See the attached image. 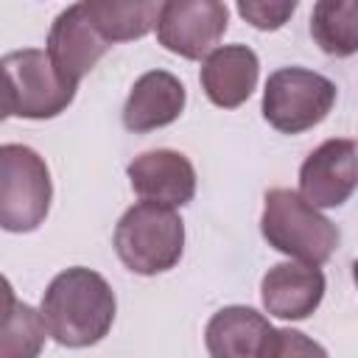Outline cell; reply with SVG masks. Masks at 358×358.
Returning <instances> with one entry per match:
<instances>
[{
	"instance_id": "6da1fadb",
	"label": "cell",
	"mask_w": 358,
	"mask_h": 358,
	"mask_svg": "<svg viewBox=\"0 0 358 358\" xmlns=\"http://www.w3.org/2000/svg\"><path fill=\"white\" fill-rule=\"evenodd\" d=\"M115 308L109 282L92 268L73 266L50 280L39 313L62 347H92L109 333Z\"/></svg>"
},
{
	"instance_id": "7a4b0ae2",
	"label": "cell",
	"mask_w": 358,
	"mask_h": 358,
	"mask_svg": "<svg viewBox=\"0 0 358 358\" xmlns=\"http://www.w3.org/2000/svg\"><path fill=\"white\" fill-rule=\"evenodd\" d=\"M260 232L271 249L296 257L308 266H322L338 246V229L299 193L288 187H271L263 199Z\"/></svg>"
},
{
	"instance_id": "3957f363",
	"label": "cell",
	"mask_w": 358,
	"mask_h": 358,
	"mask_svg": "<svg viewBox=\"0 0 358 358\" xmlns=\"http://www.w3.org/2000/svg\"><path fill=\"white\" fill-rule=\"evenodd\" d=\"M185 249V224L173 207L140 201L129 207L115 227V252L120 263L143 277L173 268Z\"/></svg>"
},
{
	"instance_id": "277c9868",
	"label": "cell",
	"mask_w": 358,
	"mask_h": 358,
	"mask_svg": "<svg viewBox=\"0 0 358 358\" xmlns=\"http://www.w3.org/2000/svg\"><path fill=\"white\" fill-rule=\"evenodd\" d=\"M3 117L45 120L62 115L73 98L76 84L64 81L53 67L48 50L22 48L3 56Z\"/></svg>"
},
{
	"instance_id": "5b68a950",
	"label": "cell",
	"mask_w": 358,
	"mask_h": 358,
	"mask_svg": "<svg viewBox=\"0 0 358 358\" xmlns=\"http://www.w3.org/2000/svg\"><path fill=\"white\" fill-rule=\"evenodd\" d=\"M53 199L45 159L20 143L0 145V224L6 232L36 229Z\"/></svg>"
},
{
	"instance_id": "8992f818",
	"label": "cell",
	"mask_w": 358,
	"mask_h": 358,
	"mask_svg": "<svg viewBox=\"0 0 358 358\" xmlns=\"http://www.w3.org/2000/svg\"><path fill=\"white\" fill-rule=\"evenodd\" d=\"M336 103V84L305 67H282L263 90V117L282 134H299L322 123Z\"/></svg>"
},
{
	"instance_id": "52a82bcc",
	"label": "cell",
	"mask_w": 358,
	"mask_h": 358,
	"mask_svg": "<svg viewBox=\"0 0 358 358\" xmlns=\"http://www.w3.org/2000/svg\"><path fill=\"white\" fill-rule=\"evenodd\" d=\"M229 8L218 0H171L162 3L157 39L182 59H207L227 31Z\"/></svg>"
},
{
	"instance_id": "ba28073f",
	"label": "cell",
	"mask_w": 358,
	"mask_h": 358,
	"mask_svg": "<svg viewBox=\"0 0 358 358\" xmlns=\"http://www.w3.org/2000/svg\"><path fill=\"white\" fill-rule=\"evenodd\" d=\"M358 190V143L324 140L299 168V196L310 207H341Z\"/></svg>"
},
{
	"instance_id": "9c48e42d",
	"label": "cell",
	"mask_w": 358,
	"mask_h": 358,
	"mask_svg": "<svg viewBox=\"0 0 358 358\" xmlns=\"http://www.w3.org/2000/svg\"><path fill=\"white\" fill-rule=\"evenodd\" d=\"M112 48L109 39L92 25L84 3L67 6L50 25L48 34V56L59 76L78 87V81L98 64V59Z\"/></svg>"
},
{
	"instance_id": "30bf717a",
	"label": "cell",
	"mask_w": 358,
	"mask_h": 358,
	"mask_svg": "<svg viewBox=\"0 0 358 358\" xmlns=\"http://www.w3.org/2000/svg\"><path fill=\"white\" fill-rule=\"evenodd\" d=\"M134 193L145 201L165 207H182L196 196V171L193 162L171 148L143 151L126 168Z\"/></svg>"
},
{
	"instance_id": "8fae6325",
	"label": "cell",
	"mask_w": 358,
	"mask_h": 358,
	"mask_svg": "<svg viewBox=\"0 0 358 358\" xmlns=\"http://www.w3.org/2000/svg\"><path fill=\"white\" fill-rule=\"evenodd\" d=\"M324 296V274L308 263H277L263 274L260 299L277 319H308Z\"/></svg>"
},
{
	"instance_id": "7c38bea8",
	"label": "cell",
	"mask_w": 358,
	"mask_h": 358,
	"mask_svg": "<svg viewBox=\"0 0 358 358\" xmlns=\"http://www.w3.org/2000/svg\"><path fill=\"white\" fill-rule=\"evenodd\" d=\"M274 327L263 313L246 305H229L210 316L204 344L210 358H266Z\"/></svg>"
},
{
	"instance_id": "4fadbf2b",
	"label": "cell",
	"mask_w": 358,
	"mask_h": 358,
	"mask_svg": "<svg viewBox=\"0 0 358 358\" xmlns=\"http://www.w3.org/2000/svg\"><path fill=\"white\" fill-rule=\"evenodd\" d=\"M187 92L185 84L168 70L143 73L126 103H123V126L129 131H154L173 123L185 109Z\"/></svg>"
},
{
	"instance_id": "5bb4252c",
	"label": "cell",
	"mask_w": 358,
	"mask_h": 358,
	"mask_svg": "<svg viewBox=\"0 0 358 358\" xmlns=\"http://www.w3.org/2000/svg\"><path fill=\"white\" fill-rule=\"evenodd\" d=\"M257 73H260V62H257V53L252 48L224 45V48H215L204 59L201 87H204V95L215 106L235 109L255 92Z\"/></svg>"
},
{
	"instance_id": "9a60e30c",
	"label": "cell",
	"mask_w": 358,
	"mask_h": 358,
	"mask_svg": "<svg viewBox=\"0 0 358 358\" xmlns=\"http://www.w3.org/2000/svg\"><path fill=\"white\" fill-rule=\"evenodd\" d=\"M92 25L109 42H129L157 28L162 3H120V0H84Z\"/></svg>"
},
{
	"instance_id": "2e32d148",
	"label": "cell",
	"mask_w": 358,
	"mask_h": 358,
	"mask_svg": "<svg viewBox=\"0 0 358 358\" xmlns=\"http://www.w3.org/2000/svg\"><path fill=\"white\" fill-rule=\"evenodd\" d=\"M310 36L327 56L358 53V0H319L310 14Z\"/></svg>"
},
{
	"instance_id": "e0dca14e",
	"label": "cell",
	"mask_w": 358,
	"mask_h": 358,
	"mask_svg": "<svg viewBox=\"0 0 358 358\" xmlns=\"http://www.w3.org/2000/svg\"><path fill=\"white\" fill-rule=\"evenodd\" d=\"M6 313H3V344L0 358H36L45 344V319L31 305L17 302L11 285L6 282Z\"/></svg>"
},
{
	"instance_id": "ac0fdd59",
	"label": "cell",
	"mask_w": 358,
	"mask_h": 358,
	"mask_svg": "<svg viewBox=\"0 0 358 358\" xmlns=\"http://www.w3.org/2000/svg\"><path fill=\"white\" fill-rule=\"evenodd\" d=\"M266 358H327V352L310 336L291 330V327H282V330H274V338H271Z\"/></svg>"
},
{
	"instance_id": "d6986e66",
	"label": "cell",
	"mask_w": 358,
	"mask_h": 358,
	"mask_svg": "<svg viewBox=\"0 0 358 358\" xmlns=\"http://www.w3.org/2000/svg\"><path fill=\"white\" fill-rule=\"evenodd\" d=\"M296 11V3H257V0H241L238 3V14L252 22L260 31H277L288 22V17Z\"/></svg>"
},
{
	"instance_id": "ffe728a7",
	"label": "cell",
	"mask_w": 358,
	"mask_h": 358,
	"mask_svg": "<svg viewBox=\"0 0 358 358\" xmlns=\"http://www.w3.org/2000/svg\"><path fill=\"white\" fill-rule=\"evenodd\" d=\"M352 277H355V285H358V260L352 263Z\"/></svg>"
}]
</instances>
